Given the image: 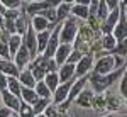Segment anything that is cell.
Masks as SVG:
<instances>
[{"mask_svg":"<svg viewBox=\"0 0 127 117\" xmlns=\"http://www.w3.org/2000/svg\"><path fill=\"white\" fill-rule=\"evenodd\" d=\"M127 5L126 2H122V3H119V10H120V19H119L117 26L114 27L112 31V38L115 39V41H126V36H127Z\"/></svg>","mask_w":127,"mask_h":117,"instance_id":"obj_3","label":"cell"},{"mask_svg":"<svg viewBox=\"0 0 127 117\" xmlns=\"http://www.w3.org/2000/svg\"><path fill=\"white\" fill-rule=\"evenodd\" d=\"M3 12H5V9H3V5H2V2H0V14L3 15Z\"/></svg>","mask_w":127,"mask_h":117,"instance_id":"obj_39","label":"cell"},{"mask_svg":"<svg viewBox=\"0 0 127 117\" xmlns=\"http://www.w3.org/2000/svg\"><path fill=\"white\" fill-rule=\"evenodd\" d=\"M7 46H9V54H10V59L15 56V53L19 51V48L22 46V38L20 36H17V34H12V36H9V39H7Z\"/></svg>","mask_w":127,"mask_h":117,"instance_id":"obj_22","label":"cell"},{"mask_svg":"<svg viewBox=\"0 0 127 117\" xmlns=\"http://www.w3.org/2000/svg\"><path fill=\"white\" fill-rule=\"evenodd\" d=\"M92 66H93V56H92V54H85V56L75 65V78H81V77L90 75Z\"/></svg>","mask_w":127,"mask_h":117,"instance_id":"obj_9","label":"cell"},{"mask_svg":"<svg viewBox=\"0 0 127 117\" xmlns=\"http://www.w3.org/2000/svg\"><path fill=\"white\" fill-rule=\"evenodd\" d=\"M119 19H120V10H119V7L115 10H110L108 15H107V19L100 24V34H102V36L112 34V31H114V27L117 26Z\"/></svg>","mask_w":127,"mask_h":117,"instance_id":"obj_7","label":"cell"},{"mask_svg":"<svg viewBox=\"0 0 127 117\" xmlns=\"http://www.w3.org/2000/svg\"><path fill=\"white\" fill-rule=\"evenodd\" d=\"M114 56L107 54V56H102L95 61V65L92 66V73L93 75H108L114 71Z\"/></svg>","mask_w":127,"mask_h":117,"instance_id":"obj_4","label":"cell"},{"mask_svg":"<svg viewBox=\"0 0 127 117\" xmlns=\"http://www.w3.org/2000/svg\"><path fill=\"white\" fill-rule=\"evenodd\" d=\"M58 5V2H29V3H24V14L27 15V19L31 17H34V15H37L41 14L42 10L49 9V7H56Z\"/></svg>","mask_w":127,"mask_h":117,"instance_id":"obj_6","label":"cell"},{"mask_svg":"<svg viewBox=\"0 0 127 117\" xmlns=\"http://www.w3.org/2000/svg\"><path fill=\"white\" fill-rule=\"evenodd\" d=\"M7 90V77L0 73V93Z\"/></svg>","mask_w":127,"mask_h":117,"instance_id":"obj_36","label":"cell"},{"mask_svg":"<svg viewBox=\"0 0 127 117\" xmlns=\"http://www.w3.org/2000/svg\"><path fill=\"white\" fill-rule=\"evenodd\" d=\"M10 112L9 109H5V107H0V117H10Z\"/></svg>","mask_w":127,"mask_h":117,"instance_id":"obj_37","label":"cell"},{"mask_svg":"<svg viewBox=\"0 0 127 117\" xmlns=\"http://www.w3.org/2000/svg\"><path fill=\"white\" fill-rule=\"evenodd\" d=\"M36 117H46V116H44V114H39V116H36Z\"/></svg>","mask_w":127,"mask_h":117,"instance_id":"obj_42","label":"cell"},{"mask_svg":"<svg viewBox=\"0 0 127 117\" xmlns=\"http://www.w3.org/2000/svg\"><path fill=\"white\" fill-rule=\"evenodd\" d=\"M61 117H71V116H69V114H66V116H61Z\"/></svg>","mask_w":127,"mask_h":117,"instance_id":"obj_43","label":"cell"},{"mask_svg":"<svg viewBox=\"0 0 127 117\" xmlns=\"http://www.w3.org/2000/svg\"><path fill=\"white\" fill-rule=\"evenodd\" d=\"M34 92H36V95L39 98H48L51 100V92L48 90V87L44 85V81H36V87H34Z\"/></svg>","mask_w":127,"mask_h":117,"instance_id":"obj_28","label":"cell"},{"mask_svg":"<svg viewBox=\"0 0 127 117\" xmlns=\"http://www.w3.org/2000/svg\"><path fill=\"white\" fill-rule=\"evenodd\" d=\"M5 10H20L22 2L20 0H0Z\"/></svg>","mask_w":127,"mask_h":117,"instance_id":"obj_32","label":"cell"},{"mask_svg":"<svg viewBox=\"0 0 127 117\" xmlns=\"http://www.w3.org/2000/svg\"><path fill=\"white\" fill-rule=\"evenodd\" d=\"M103 117H120V116H115V114H112V116H103Z\"/></svg>","mask_w":127,"mask_h":117,"instance_id":"obj_40","label":"cell"},{"mask_svg":"<svg viewBox=\"0 0 127 117\" xmlns=\"http://www.w3.org/2000/svg\"><path fill=\"white\" fill-rule=\"evenodd\" d=\"M88 5H90V0H78V2H73L71 10H69V15L75 17V19L87 20L88 19Z\"/></svg>","mask_w":127,"mask_h":117,"instance_id":"obj_11","label":"cell"},{"mask_svg":"<svg viewBox=\"0 0 127 117\" xmlns=\"http://www.w3.org/2000/svg\"><path fill=\"white\" fill-rule=\"evenodd\" d=\"M0 100H2V107H5V109H9L10 112H17L20 107V98L17 97H14L12 93H9L7 90L5 92H2L0 93Z\"/></svg>","mask_w":127,"mask_h":117,"instance_id":"obj_13","label":"cell"},{"mask_svg":"<svg viewBox=\"0 0 127 117\" xmlns=\"http://www.w3.org/2000/svg\"><path fill=\"white\" fill-rule=\"evenodd\" d=\"M31 61H32V58H31V54L27 53V49L24 48V46H20L19 51L15 53V56L12 58V63L15 65V68L19 70V71H22V70L27 68Z\"/></svg>","mask_w":127,"mask_h":117,"instance_id":"obj_12","label":"cell"},{"mask_svg":"<svg viewBox=\"0 0 127 117\" xmlns=\"http://www.w3.org/2000/svg\"><path fill=\"white\" fill-rule=\"evenodd\" d=\"M71 5H73V2H59L58 5L54 7V10H56V19H58V24H59V22H63V20H64V19L69 15Z\"/></svg>","mask_w":127,"mask_h":117,"instance_id":"obj_21","label":"cell"},{"mask_svg":"<svg viewBox=\"0 0 127 117\" xmlns=\"http://www.w3.org/2000/svg\"><path fill=\"white\" fill-rule=\"evenodd\" d=\"M92 107H93V110H97V112H100V114H102V112H107V105H105V97H103V93L93 97Z\"/></svg>","mask_w":127,"mask_h":117,"instance_id":"obj_29","label":"cell"},{"mask_svg":"<svg viewBox=\"0 0 127 117\" xmlns=\"http://www.w3.org/2000/svg\"><path fill=\"white\" fill-rule=\"evenodd\" d=\"M58 46H59V24H56L54 29L51 31V36H49V41L46 44V49H44V53L41 56H44L46 59H53Z\"/></svg>","mask_w":127,"mask_h":117,"instance_id":"obj_5","label":"cell"},{"mask_svg":"<svg viewBox=\"0 0 127 117\" xmlns=\"http://www.w3.org/2000/svg\"><path fill=\"white\" fill-rule=\"evenodd\" d=\"M2 26H3V15L0 14V29H2Z\"/></svg>","mask_w":127,"mask_h":117,"instance_id":"obj_38","label":"cell"},{"mask_svg":"<svg viewBox=\"0 0 127 117\" xmlns=\"http://www.w3.org/2000/svg\"><path fill=\"white\" fill-rule=\"evenodd\" d=\"M115 44H117V41L112 38V34L102 36V39H100V46H102V49H103L105 53H108V54H112V51H114V48H115Z\"/></svg>","mask_w":127,"mask_h":117,"instance_id":"obj_26","label":"cell"},{"mask_svg":"<svg viewBox=\"0 0 127 117\" xmlns=\"http://www.w3.org/2000/svg\"><path fill=\"white\" fill-rule=\"evenodd\" d=\"M71 83H73V80L71 81H64V83H59L58 88L53 92V95H51V104H54V105H59V104H63L66 98H68V93H69V88H71Z\"/></svg>","mask_w":127,"mask_h":117,"instance_id":"obj_10","label":"cell"},{"mask_svg":"<svg viewBox=\"0 0 127 117\" xmlns=\"http://www.w3.org/2000/svg\"><path fill=\"white\" fill-rule=\"evenodd\" d=\"M71 51H73V46H71V44H61V42H59L58 49H56V53H54V56H53L54 63H56L58 66H63V65L66 63V59H68Z\"/></svg>","mask_w":127,"mask_h":117,"instance_id":"obj_14","label":"cell"},{"mask_svg":"<svg viewBox=\"0 0 127 117\" xmlns=\"http://www.w3.org/2000/svg\"><path fill=\"white\" fill-rule=\"evenodd\" d=\"M10 117H19V116H17L15 112H12V114H10Z\"/></svg>","mask_w":127,"mask_h":117,"instance_id":"obj_41","label":"cell"},{"mask_svg":"<svg viewBox=\"0 0 127 117\" xmlns=\"http://www.w3.org/2000/svg\"><path fill=\"white\" fill-rule=\"evenodd\" d=\"M87 85H88V75H87V77H81V78H75L73 83H71V88H69L68 98H66L64 102L69 105V104H71V102H73V100H75V98H76L80 93L87 88Z\"/></svg>","mask_w":127,"mask_h":117,"instance_id":"obj_8","label":"cell"},{"mask_svg":"<svg viewBox=\"0 0 127 117\" xmlns=\"http://www.w3.org/2000/svg\"><path fill=\"white\" fill-rule=\"evenodd\" d=\"M124 75H126V66H122V68H119V70H114L108 75H93V73H90L88 75V83L92 85V92L95 95H100L107 88L112 87L115 81H119L120 77H124Z\"/></svg>","mask_w":127,"mask_h":117,"instance_id":"obj_1","label":"cell"},{"mask_svg":"<svg viewBox=\"0 0 127 117\" xmlns=\"http://www.w3.org/2000/svg\"><path fill=\"white\" fill-rule=\"evenodd\" d=\"M46 117H59V114H58V109H56V105L54 104H49L48 107H46V110L42 112Z\"/></svg>","mask_w":127,"mask_h":117,"instance_id":"obj_35","label":"cell"},{"mask_svg":"<svg viewBox=\"0 0 127 117\" xmlns=\"http://www.w3.org/2000/svg\"><path fill=\"white\" fill-rule=\"evenodd\" d=\"M0 107H2V100H0Z\"/></svg>","mask_w":127,"mask_h":117,"instance_id":"obj_44","label":"cell"},{"mask_svg":"<svg viewBox=\"0 0 127 117\" xmlns=\"http://www.w3.org/2000/svg\"><path fill=\"white\" fill-rule=\"evenodd\" d=\"M58 78H59V83H64V81L75 80V65L64 63L63 66H59L58 68Z\"/></svg>","mask_w":127,"mask_h":117,"instance_id":"obj_17","label":"cell"},{"mask_svg":"<svg viewBox=\"0 0 127 117\" xmlns=\"http://www.w3.org/2000/svg\"><path fill=\"white\" fill-rule=\"evenodd\" d=\"M44 85L48 87V90L53 93L59 85V78H58V73H46V77H44Z\"/></svg>","mask_w":127,"mask_h":117,"instance_id":"obj_27","label":"cell"},{"mask_svg":"<svg viewBox=\"0 0 127 117\" xmlns=\"http://www.w3.org/2000/svg\"><path fill=\"white\" fill-rule=\"evenodd\" d=\"M54 29V27H53ZM53 29H48L44 31V32H39V34H36V42H37V56L44 53V49H46V44H48L49 41V36H51V31Z\"/></svg>","mask_w":127,"mask_h":117,"instance_id":"obj_24","label":"cell"},{"mask_svg":"<svg viewBox=\"0 0 127 117\" xmlns=\"http://www.w3.org/2000/svg\"><path fill=\"white\" fill-rule=\"evenodd\" d=\"M119 97L120 98H126L127 97V80H126V75L120 77V83H119Z\"/></svg>","mask_w":127,"mask_h":117,"instance_id":"obj_34","label":"cell"},{"mask_svg":"<svg viewBox=\"0 0 127 117\" xmlns=\"http://www.w3.org/2000/svg\"><path fill=\"white\" fill-rule=\"evenodd\" d=\"M49 104H51V100H48V98H37V102H36L34 105H31V107H32V112H34V116L42 114Z\"/></svg>","mask_w":127,"mask_h":117,"instance_id":"obj_30","label":"cell"},{"mask_svg":"<svg viewBox=\"0 0 127 117\" xmlns=\"http://www.w3.org/2000/svg\"><path fill=\"white\" fill-rule=\"evenodd\" d=\"M29 27L36 34H39V32H44V31H48V29H53L51 26H49V22L42 15H34V17H31L29 20Z\"/></svg>","mask_w":127,"mask_h":117,"instance_id":"obj_15","label":"cell"},{"mask_svg":"<svg viewBox=\"0 0 127 117\" xmlns=\"http://www.w3.org/2000/svg\"><path fill=\"white\" fill-rule=\"evenodd\" d=\"M7 39L9 36L3 34V38L0 39V59H5V61H12L9 54V46H7Z\"/></svg>","mask_w":127,"mask_h":117,"instance_id":"obj_31","label":"cell"},{"mask_svg":"<svg viewBox=\"0 0 127 117\" xmlns=\"http://www.w3.org/2000/svg\"><path fill=\"white\" fill-rule=\"evenodd\" d=\"M103 97H105V105H107V110H119L120 105H122V102H124V98H120L117 93H112V92H107V93H103Z\"/></svg>","mask_w":127,"mask_h":117,"instance_id":"obj_18","label":"cell"},{"mask_svg":"<svg viewBox=\"0 0 127 117\" xmlns=\"http://www.w3.org/2000/svg\"><path fill=\"white\" fill-rule=\"evenodd\" d=\"M37 95L34 92V88H22L20 90V102L22 104H27V105H34L37 102Z\"/></svg>","mask_w":127,"mask_h":117,"instance_id":"obj_23","label":"cell"},{"mask_svg":"<svg viewBox=\"0 0 127 117\" xmlns=\"http://www.w3.org/2000/svg\"><path fill=\"white\" fill-rule=\"evenodd\" d=\"M20 90H22V87H20L19 80L17 78H12V77H7V92L12 93L14 97L20 98Z\"/></svg>","mask_w":127,"mask_h":117,"instance_id":"obj_25","label":"cell"},{"mask_svg":"<svg viewBox=\"0 0 127 117\" xmlns=\"http://www.w3.org/2000/svg\"><path fill=\"white\" fill-rule=\"evenodd\" d=\"M83 56H85V54H83L81 51H78V49H73V51L69 53V56H68V59H66V63H68V65H76V63H78V61L83 58Z\"/></svg>","mask_w":127,"mask_h":117,"instance_id":"obj_33","label":"cell"},{"mask_svg":"<svg viewBox=\"0 0 127 117\" xmlns=\"http://www.w3.org/2000/svg\"><path fill=\"white\" fill-rule=\"evenodd\" d=\"M93 97H95V93H93L92 90L85 88V90H83V92H81L73 102H76V105L81 107V109H90V107H92V102H93Z\"/></svg>","mask_w":127,"mask_h":117,"instance_id":"obj_16","label":"cell"},{"mask_svg":"<svg viewBox=\"0 0 127 117\" xmlns=\"http://www.w3.org/2000/svg\"><path fill=\"white\" fill-rule=\"evenodd\" d=\"M78 29H80L78 19L68 15L63 22H59V42L61 44H73Z\"/></svg>","mask_w":127,"mask_h":117,"instance_id":"obj_2","label":"cell"},{"mask_svg":"<svg viewBox=\"0 0 127 117\" xmlns=\"http://www.w3.org/2000/svg\"><path fill=\"white\" fill-rule=\"evenodd\" d=\"M0 73H2V75H5V77L17 78L20 71L15 68V65H14L12 61H5V59H0Z\"/></svg>","mask_w":127,"mask_h":117,"instance_id":"obj_20","label":"cell"},{"mask_svg":"<svg viewBox=\"0 0 127 117\" xmlns=\"http://www.w3.org/2000/svg\"><path fill=\"white\" fill-rule=\"evenodd\" d=\"M17 80H19V83H20L22 88H34L36 87V80L32 77V73L29 71V68L22 70L19 73V77H17Z\"/></svg>","mask_w":127,"mask_h":117,"instance_id":"obj_19","label":"cell"}]
</instances>
